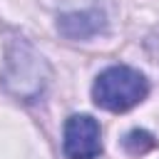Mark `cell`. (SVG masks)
Masks as SVG:
<instances>
[{"instance_id": "cell-1", "label": "cell", "mask_w": 159, "mask_h": 159, "mask_svg": "<svg viewBox=\"0 0 159 159\" xmlns=\"http://www.w3.org/2000/svg\"><path fill=\"white\" fill-rule=\"evenodd\" d=\"M149 92L147 77L127 65H112L97 75L92 84V99L107 112H127L137 107Z\"/></svg>"}, {"instance_id": "cell-2", "label": "cell", "mask_w": 159, "mask_h": 159, "mask_svg": "<svg viewBox=\"0 0 159 159\" xmlns=\"http://www.w3.org/2000/svg\"><path fill=\"white\" fill-rule=\"evenodd\" d=\"M62 149L67 159H94L102 152L99 124L89 114H72L65 122Z\"/></svg>"}, {"instance_id": "cell-3", "label": "cell", "mask_w": 159, "mask_h": 159, "mask_svg": "<svg viewBox=\"0 0 159 159\" xmlns=\"http://www.w3.org/2000/svg\"><path fill=\"white\" fill-rule=\"evenodd\" d=\"M102 15L99 12H72V15H62L57 27L65 37H72V40H82V37H92L102 30Z\"/></svg>"}, {"instance_id": "cell-4", "label": "cell", "mask_w": 159, "mask_h": 159, "mask_svg": "<svg viewBox=\"0 0 159 159\" xmlns=\"http://www.w3.org/2000/svg\"><path fill=\"white\" fill-rule=\"evenodd\" d=\"M154 147V137L149 132H142V129H134L124 137V149L129 154H144Z\"/></svg>"}]
</instances>
